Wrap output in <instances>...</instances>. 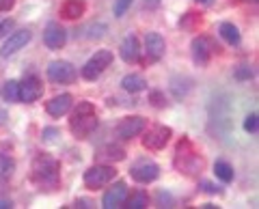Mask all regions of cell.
Wrapping results in <instances>:
<instances>
[{"mask_svg": "<svg viewBox=\"0 0 259 209\" xmlns=\"http://www.w3.org/2000/svg\"><path fill=\"white\" fill-rule=\"evenodd\" d=\"M30 181L39 190H56L61 183V164L48 153H39L32 160L30 166Z\"/></svg>", "mask_w": 259, "mask_h": 209, "instance_id": "obj_1", "label": "cell"}, {"mask_svg": "<svg viewBox=\"0 0 259 209\" xmlns=\"http://www.w3.org/2000/svg\"><path fill=\"white\" fill-rule=\"evenodd\" d=\"M97 127V112L91 101H80L76 110L71 112L69 130L76 138H89Z\"/></svg>", "mask_w": 259, "mask_h": 209, "instance_id": "obj_2", "label": "cell"}, {"mask_svg": "<svg viewBox=\"0 0 259 209\" xmlns=\"http://www.w3.org/2000/svg\"><path fill=\"white\" fill-rule=\"evenodd\" d=\"M175 166L180 168L182 173L186 175H194L203 168V158H201L197 151L192 149V142L188 138H182V142L177 144V151H175Z\"/></svg>", "mask_w": 259, "mask_h": 209, "instance_id": "obj_3", "label": "cell"}, {"mask_svg": "<svg viewBox=\"0 0 259 209\" xmlns=\"http://www.w3.org/2000/svg\"><path fill=\"white\" fill-rule=\"evenodd\" d=\"M115 177H117V171L110 164H95L84 173V188L89 190L106 188L108 183H112Z\"/></svg>", "mask_w": 259, "mask_h": 209, "instance_id": "obj_4", "label": "cell"}, {"mask_svg": "<svg viewBox=\"0 0 259 209\" xmlns=\"http://www.w3.org/2000/svg\"><path fill=\"white\" fill-rule=\"evenodd\" d=\"M110 63H112V52H108V50L95 52L91 59L87 61V65L82 67V78L89 80V82H93V80H97L110 67Z\"/></svg>", "mask_w": 259, "mask_h": 209, "instance_id": "obj_5", "label": "cell"}, {"mask_svg": "<svg viewBox=\"0 0 259 209\" xmlns=\"http://www.w3.org/2000/svg\"><path fill=\"white\" fill-rule=\"evenodd\" d=\"M171 127H166V125H153L147 130V134L143 136V147L145 149H149V151H160V149H164L166 147V142L171 140Z\"/></svg>", "mask_w": 259, "mask_h": 209, "instance_id": "obj_6", "label": "cell"}, {"mask_svg": "<svg viewBox=\"0 0 259 209\" xmlns=\"http://www.w3.org/2000/svg\"><path fill=\"white\" fill-rule=\"evenodd\" d=\"M48 78L56 84H71L78 78V74H76V67L71 65V63L54 61V63H50V67H48Z\"/></svg>", "mask_w": 259, "mask_h": 209, "instance_id": "obj_7", "label": "cell"}, {"mask_svg": "<svg viewBox=\"0 0 259 209\" xmlns=\"http://www.w3.org/2000/svg\"><path fill=\"white\" fill-rule=\"evenodd\" d=\"M130 175H132L134 181L139 183H151L158 179L160 175V168L156 162H149V160H139V162H134V166L130 168Z\"/></svg>", "mask_w": 259, "mask_h": 209, "instance_id": "obj_8", "label": "cell"}, {"mask_svg": "<svg viewBox=\"0 0 259 209\" xmlns=\"http://www.w3.org/2000/svg\"><path fill=\"white\" fill-rule=\"evenodd\" d=\"M147 127V121L143 117H125L123 121L117 125V136L121 140H132L134 136H141Z\"/></svg>", "mask_w": 259, "mask_h": 209, "instance_id": "obj_9", "label": "cell"}, {"mask_svg": "<svg viewBox=\"0 0 259 209\" xmlns=\"http://www.w3.org/2000/svg\"><path fill=\"white\" fill-rule=\"evenodd\" d=\"M41 95H44V84H41V80H39L37 76H28L20 84V101H24V103L37 101Z\"/></svg>", "mask_w": 259, "mask_h": 209, "instance_id": "obj_10", "label": "cell"}, {"mask_svg": "<svg viewBox=\"0 0 259 209\" xmlns=\"http://www.w3.org/2000/svg\"><path fill=\"white\" fill-rule=\"evenodd\" d=\"M44 43L50 47V50H61V47L67 43V33H65V28L61 24L56 22H50L44 30Z\"/></svg>", "mask_w": 259, "mask_h": 209, "instance_id": "obj_11", "label": "cell"}, {"mask_svg": "<svg viewBox=\"0 0 259 209\" xmlns=\"http://www.w3.org/2000/svg\"><path fill=\"white\" fill-rule=\"evenodd\" d=\"M125 196H127V186L125 181H117L106 194L102 198V207L104 209H117L125 203Z\"/></svg>", "mask_w": 259, "mask_h": 209, "instance_id": "obj_12", "label": "cell"}, {"mask_svg": "<svg viewBox=\"0 0 259 209\" xmlns=\"http://www.w3.org/2000/svg\"><path fill=\"white\" fill-rule=\"evenodd\" d=\"M30 37H32L30 30H18V33H13V35L5 41L3 50H0V56H5V59H7V56H13L15 52H20L22 47L30 41Z\"/></svg>", "mask_w": 259, "mask_h": 209, "instance_id": "obj_13", "label": "cell"}, {"mask_svg": "<svg viewBox=\"0 0 259 209\" xmlns=\"http://www.w3.org/2000/svg\"><path fill=\"white\" fill-rule=\"evenodd\" d=\"M71 103H74V97H71L69 93H63V95H56V97H52L50 101L46 103V110L50 117H63L67 115V112L71 110Z\"/></svg>", "mask_w": 259, "mask_h": 209, "instance_id": "obj_14", "label": "cell"}, {"mask_svg": "<svg viewBox=\"0 0 259 209\" xmlns=\"http://www.w3.org/2000/svg\"><path fill=\"white\" fill-rule=\"evenodd\" d=\"M209 56H212V45H209L207 37H197L192 39V59L199 67H205L209 63Z\"/></svg>", "mask_w": 259, "mask_h": 209, "instance_id": "obj_15", "label": "cell"}, {"mask_svg": "<svg viewBox=\"0 0 259 209\" xmlns=\"http://www.w3.org/2000/svg\"><path fill=\"white\" fill-rule=\"evenodd\" d=\"M145 52H147V59L151 63H156L164 56V39H162L160 33H147V37H145Z\"/></svg>", "mask_w": 259, "mask_h": 209, "instance_id": "obj_16", "label": "cell"}, {"mask_svg": "<svg viewBox=\"0 0 259 209\" xmlns=\"http://www.w3.org/2000/svg\"><path fill=\"white\" fill-rule=\"evenodd\" d=\"M119 54H121V59H123L125 63H139V59H141V45H139V39H136V35H127L123 41H121Z\"/></svg>", "mask_w": 259, "mask_h": 209, "instance_id": "obj_17", "label": "cell"}, {"mask_svg": "<svg viewBox=\"0 0 259 209\" xmlns=\"http://www.w3.org/2000/svg\"><path fill=\"white\" fill-rule=\"evenodd\" d=\"M84 11H87L84 0H65L61 7V15L65 20H78L84 15Z\"/></svg>", "mask_w": 259, "mask_h": 209, "instance_id": "obj_18", "label": "cell"}, {"mask_svg": "<svg viewBox=\"0 0 259 209\" xmlns=\"http://www.w3.org/2000/svg\"><path fill=\"white\" fill-rule=\"evenodd\" d=\"M97 160L100 162H121V160H125V151L121 147H115V144H106L97 151Z\"/></svg>", "mask_w": 259, "mask_h": 209, "instance_id": "obj_19", "label": "cell"}, {"mask_svg": "<svg viewBox=\"0 0 259 209\" xmlns=\"http://www.w3.org/2000/svg\"><path fill=\"white\" fill-rule=\"evenodd\" d=\"M121 86H123V91H127V93H141L147 88V82H145V78L139 74H130L121 80Z\"/></svg>", "mask_w": 259, "mask_h": 209, "instance_id": "obj_20", "label": "cell"}, {"mask_svg": "<svg viewBox=\"0 0 259 209\" xmlns=\"http://www.w3.org/2000/svg\"><path fill=\"white\" fill-rule=\"evenodd\" d=\"M0 95H3L5 101H20V82H15V80H9V82H5L3 88H0Z\"/></svg>", "mask_w": 259, "mask_h": 209, "instance_id": "obj_21", "label": "cell"}, {"mask_svg": "<svg viewBox=\"0 0 259 209\" xmlns=\"http://www.w3.org/2000/svg\"><path fill=\"white\" fill-rule=\"evenodd\" d=\"M147 203H149V198H147V192H143V190H136V192H132L130 196H125V207H130V209H145L147 207Z\"/></svg>", "mask_w": 259, "mask_h": 209, "instance_id": "obj_22", "label": "cell"}, {"mask_svg": "<svg viewBox=\"0 0 259 209\" xmlns=\"http://www.w3.org/2000/svg\"><path fill=\"white\" fill-rule=\"evenodd\" d=\"M221 35L227 43H231V45H238L240 43V30L233 26L231 22H223L221 24Z\"/></svg>", "mask_w": 259, "mask_h": 209, "instance_id": "obj_23", "label": "cell"}, {"mask_svg": "<svg viewBox=\"0 0 259 209\" xmlns=\"http://www.w3.org/2000/svg\"><path fill=\"white\" fill-rule=\"evenodd\" d=\"M214 173H216L218 179L225 181V183L233 181V168H231V164H227V162H216V164H214Z\"/></svg>", "mask_w": 259, "mask_h": 209, "instance_id": "obj_24", "label": "cell"}, {"mask_svg": "<svg viewBox=\"0 0 259 209\" xmlns=\"http://www.w3.org/2000/svg\"><path fill=\"white\" fill-rule=\"evenodd\" d=\"M13 171H15V162L9 155L0 153V179H9L13 175Z\"/></svg>", "mask_w": 259, "mask_h": 209, "instance_id": "obj_25", "label": "cell"}, {"mask_svg": "<svg viewBox=\"0 0 259 209\" xmlns=\"http://www.w3.org/2000/svg\"><path fill=\"white\" fill-rule=\"evenodd\" d=\"M106 30H108L106 24H91V26L84 28V33H87L84 37L87 39H102L104 35H106Z\"/></svg>", "mask_w": 259, "mask_h": 209, "instance_id": "obj_26", "label": "cell"}, {"mask_svg": "<svg viewBox=\"0 0 259 209\" xmlns=\"http://www.w3.org/2000/svg\"><path fill=\"white\" fill-rule=\"evenodd\" d=\"M134 0H115V7H112V11H115V18H123L125 11L132 7Z\"/></svg>", "mask_w": 259, "mask_h": 209, "instance_id": "obj_27", "label": "cell"}, {"mask_svg": "<svg viewBox=\"0 0 259 209\" xmlns=\"http://www.w3.org/2000/svg\"><path fill=\"white\" fill-rule=\"evenodd\" d=\"M257 125H259V121H257V112H250V115L244 119V130H246L248 134H257Z\"/></svg>", "mask_w": 259, "mask_h": 209, "instance_id": "obj_28", "label": "cell"}, {"mask_svg": "<svg viewBox=\"0 0 259 209\" xmlns=\"http://www.w3.org/2000/svg\"><path fill=\"white\" fill-rule=\"evenodd\" d=\"M56 136H59V130L56 127H46L44 130V134H41V138H44V142H56Z\"/></svg>", "mask_w": 259, "mask_h": 209, "instance_id": "obj_29", "label": "cell"}, {"mask_svg": "<svg viewBox=\"0 0 259 209\" xmlns=\"http://www.w3.org/2000/svg\"><path fill=\"white\" fill-rule=\"evenodd\" d=\"M236 78H238V80H250V78H253V69L246 67V65H242V67L236 71Z\"/></svg>", "mask_w": 259, "mask_h": 209, "instance_id": "obj_30", "label": "cell"}, {"mask_svg": "<svg viewBox=\"0 0 259 209\" xmlns=\"http://www.w3.org/2000/svg\"><path fill=\"white\" fill-rule=\"evenodd\" d=\"M151 103H153V106H158V108L164 106V97H162V93L153 91V93H151Z\"/></svg>", "mask_w": 259, "mask_h": 209, "instance_id": "obj_31", "label": "cell"}, {"mask_svg": "<svg viewBox=\"0 0 259 209\" xmlns=\"http://www.w3.org/2000/svg\"><path fill=\"white\" fill-rule=\"evenodd\" d=\"M201 188H203V192H207V194H218V192H221L214 183H209V181H201Z\"/></svg>", "mask_w": 259, "mask_h": 209, "instance_id": "obj_32", "label": "cell"}, {"mask_svg": "<svg viewBox=\"0 0 259 209\" xmlns=\"http://www.w3.org/2000/svg\"><path fill=\"white\" fill-rule=\"evenodd\" d=\"M13 28V20H0V35H7V30Z\"/></svg>", "mask_w": 259, "mask_h": 209, "instance_id": "obj_33", "label": "cell"}, {"mask_svg": "<svg viewBox=\"0 0 259 209\" xmlns=\"http://www.w3.org/2000/svg\"><path fill=\"white\" fill-rule=\"evenodd\" d=\"M13 5H15V0H0V11H9L13 9Z\"/></svg>", "mask_w": 259, "mask_h": 209, "instance_id": "obj_34", "label": "cell"}, {"mask_svg": "<svg viewBox=\"0 0 259 209\" xmlns=\"http://www.w3.org/2000/svg\"><path fill=\"white\" fill-rule=\"evenodd\" d=\"M76 207H93V203H91V200H87V198H78Z\"/></svg>", "mask_w": 259, "mask_h": 209, "instance_id": "obj_35", "label": "cell"}, {"mask_svg": "<svg viewBox=\"0 0 259 209\" xmlns=\"http://www.w3.org/2000/svg\"><path fill=\"white\" fill-rule=\"evenodd\" d=\"M160 3H162V0H145V7H149V9H156Z\"/></svg>", "mask_w": 259, "mask_h": 209, "instance_id": "obj_36", "label": "cell"}, {"mask_svg": "<svg viewBox=\"0 0 259 209\" xmlns=\"http://www.w3.org/2000/svg\"><path fill=\"white\" fill-rule=\"evenodd\" d=\"M9 207H13L9 200H0V209H9Z\"/></svg>", "mask_w": 259, "mask_h": 209, "instance_id": "obj_37", "label": "cell"}, {"mask_svg": "<svg viewBox=\"0 0 259 209\" xmlns=\"http://www.w3.org/2000/svg\"><path fill=\"white\" fill-rule=\"evenodd\" d=\"M0 123H7V112L0 108Z\"/></svg>", "mask_w": 259, "mask_h": 209, "instance_id": "obj_38", "label": "cell"}, {"mask_svg": "<svg viewBox=\"0 0 259 209\" xmlns=\"http://www.w3.org/2000/svg\"><path fill=\"white\" fill-rule=\"evenodd\" d=\"M197 3H201V5H212L214 0H197Z\"/></svg>", "mask_w": 259, "mask_h": 209, "instance_id": "obj_39", "label": "cell"}, {"mask_svg": "<svg viewBox=\"0 0 259 209\" xmlns=\"http://www.w3.org/2000/svg\"><path fill=\"white\" fill-rule=\"evenodd\" d=\"M253 3H257V0H253Z\"/></svg>", "mask_w": 259, "mask_h": 209, "instance_id": "obj_40", "label": "cell"}]
</instances>
